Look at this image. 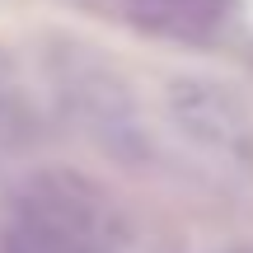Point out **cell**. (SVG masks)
<instances>
[{"label":"cell","instance_id":"6da1fadb","mask_svg":"<svg viewBox=\"0 0 253 253\" xmlns=\"http://www.w3.org/2000/svg\"><path fill=\"white\" fill-rule=\"evenodd\" d=\"M169 113L192 141L211 145V150H225V155H249L253 150V126L244 103L235 99L230 89H220L216 80H183L169 84Z\"/></svg>","mask_w":253,"mask_h":253},{"label":"cell","instance_id":"7a4b0ae2","mask_svg":"<svg viewBox=\"0 0 253 253\" xmlns=\"http://www.w3.org/2000/svg\"><path fill=\"white\" fill-rule=\"evenodd\" d=\"M19 216L56 225V230H71V235L94 239V244H99V230H103V211L94 207V197H84V192L75 188V183H66V178H38L33 188L24 192Z\"/></svg>","mask_w":253,"mask_h":253},{"label":"cell","instance_id":"3957f363","mask_svg":"<svg viewBox=\"0 0 253 253\" xmlns=\"http://www.w3.org/2000/svg\"><path fill=\"white\" fill-rule=\"evenodd\" d=\"M141 24L160 33H211L230 14V0H126Z\"/></svg>","mask_w":253,"mask_h":253},{"label":"cell","instance_id":"277c9868","mask_svg":"<svg viewBox=\"0 0 253 253\" xmlns=\"http://www.w3.org/2000/svg\"><path fill=\"white\" fill-rule=\"evenodd\" d=\"M0 253H103V244L94 239H80L71 230H56V225H42V220H9L5 235H0Z\"/></svg>","mask_w":253,"mask_h":253}]
</instances>
